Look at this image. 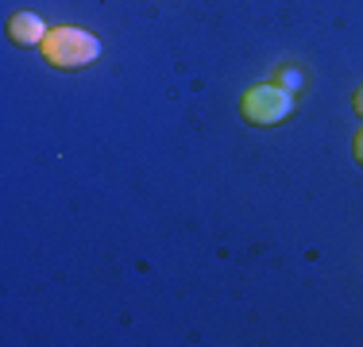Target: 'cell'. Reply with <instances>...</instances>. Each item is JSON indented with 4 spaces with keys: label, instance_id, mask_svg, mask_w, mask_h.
<instances>
[{
    "label": "cell",
    "instance_id": "cell-1",
    "mask_svg": "<svg viewBox=\"0 0 363 347\" xmlns=\"http://www.w3.org/2000/svg\"><path fill=\"white\" fill-rule=\"evenodd\" d=\"M43 58L55 69H85L101 58V39L82 28H55L43 39Z\"/></svg>",
    "mask_w": 363,
    "mask_h": 347
},
{
    "label": "cell",
    "instance_id": "cell-6",
    "mask_svg": "<svg viewBox=\"0 0 363 347\" xmlns=\"http://www.w3.org/2000/svg\"><path fill=\"white\" fill-rule=\"evenodd\" d=\"M352 104H356V112H359V116H363V85H359V89H356V97H352Z\"/></svg>",
    "mask_w": 363,
    "mask_h": 347
},
{
    "label": "cell",
    "instance_id": "cell-3",
    "mask_svg": "<svg viewBox=\"0 0 363 347\" xmlns=\"http://www.w3.org/2000/svg\"><path fill=\"white\" fill-rule=\"evenodd\" d=\"M47 31L50 28L39 20L35 12H16L12 20H8V39H12L16 47H43Z\"/></svg>",
    "mask_w": 363,
    "mask_h": 347
},
{
    "label": "cell",
    "instance_id": "cell-2",
    "mask_svg": "<svg viewBox=\"0 0 363 347\" xmlns=\"http://www.w3.org/2000/svg\"><path fill=\"white\" fill-rule=\"evenodd\" d=\"M294 108V93H286L282 85H255V89L244 93L240 101V116L255 127H274L290 116Z\"/></svg>",
    "mask_w": 363,
    "mask_h": 347
},
{
    "label": "cell",
    "instance_id": "cell-5",
    "mask_svg": "<svg viewBox=\"0 0 363 347\" xmlns=\"http://www.w3.org/2000/svg\"><path fill=\"white\" fill-rule=\"evenodd\" d=\"M352 151H356V162H359V166H363V127H359L356 143H352Z\"/></svg>",
    "mask_w": 363,
    "mask_h": 347
},
{
    "label": "cell",
    "instance_id": "cell-4",
    "mask_svg": "<svg viewBox=\"0 0 363 347\" xmlns=\"http://www.w3.org/2000/svg\"><path fill=\"white\" fill-rule=\"evenodd\" d=\"M282 89H286V93L298 89V74H294V69H282Z\"/></svg>",
    "mask_w": 363,
    "mask_h": 347
}]
</instances>
